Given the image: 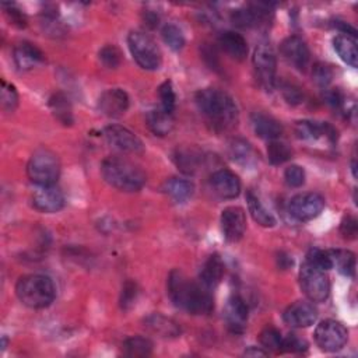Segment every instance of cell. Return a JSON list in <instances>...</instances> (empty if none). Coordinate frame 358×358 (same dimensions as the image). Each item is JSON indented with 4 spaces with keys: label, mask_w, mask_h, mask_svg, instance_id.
<instances>
[{
    "label": "cell",
    "mask_w": 358,
    "mask_h": 358,
    "mask_svg": "<svg viewBox=\"0 0 358 358\" xmlns=\"http://www.w3.org/2000/svg\"><path fill=\"white\" fill-rule=\"evenodd\" d=\"M13 56H14L15 66L20 70H31L36 64H39L43 59L42 52L34 43L27 41H22L15 45Z\"/></svg>",
    "instance_id": "obj_24"
},
{
    "label": "cell",
    "mask_w": 358,
    "mask_h": 358,
    "mask_svg": "<svg viewBox=\"0 0 358 358\" xmlns=\"http://www.w3.org/2000/svg\"><path fill=\"white\" fill-rule=\"evenodd\" d=\"M313 336L316 344L323 351L334 352L344 347L348 338V331L343 323L333 319H326L316 326Z\"/></svg>",
    "instance_id": "obj_9"
},
{
    "label": "cell",
    "mask_w": 358,
    "mask_h": 358,
    "mask_svg": "<svg viewBox=\"0 0 358 358\" xmlns=\"http://www.w3.org/2000/svg\"><path fill=\"white\" fill-rule=\"evenodd\" d=\"M98 108L108 117H119L129 108V96L120 88L106 90L98 99Z\"/></svg>",
    "instance_id": "obj_19"
},
{
    "label": "cell",
    "mask_w": 358,
    "mask_h": 358,
    "mask_svg": "<svg viewBox=\"0 0 358 358\" xmlns=\"http://www.w3.org/2000/svg\"><path fill=\"white\" fill-rule=\"evenodd\" d=\"M210 186L221 199H235L241 192L239 178L228 169H218L213 172L210 176Z\"/></svg>",
    "instance_id": "obj_17"
},
{
    "label": "cell",
    "mask_w": 358,
    "mask_h": 358,
    "mask_svg": "<svg viewBox=\"0 0 358 358\" xmlns=\"http://www.w3.org/2000/svg\"><path fill=\"white\" fill-rule=\"evenodd\" d=\"M327 252L331 260V267H336L340 274L345 277H352L355 274V255L351 250L333 249Z\"/></svg>",
    "instance_id": "obj_32"
},
{
    "label": "cell",
    "mask_w": 358,
    "mask_h": 358,
    "mask_svg": "<svg viewBox=\"0 0 358 358\" xmlns=\"http://www.w3.org/2000/svg\"><path fill=\"white\" fill-rule=\"evenodd\" d=\"M123 354L127 357H148L152 352V343L147 337L131 336L123 341Z\"/></svg>",
    "instance_id": "obj_33"
},
{
    "label": "cell",
    "mask_w": 358,
    "mask_h": 358,
    "mask_svg": "<svg viewBox=\"0 0 358 358\" xmlns=\"http://www.w3.org/2000/svg\"><path fill=\"white\" fill-rule=\"evenodd\" d=\"M340 232H341L343 238H345V239H355L357 234H358V224H357L355 217L345 215L341 221Z\"/></svg>",
    "instance_id": "obj_47"
},
{
    "label": "cell",
    "mask_w": 358,
    "mask_h": 358,
    "mask_svg": "<svg viewBox=\"0 0 358 358\" xmlns=\"http://www.w3.org/2000/svg\"><path fill=\"white\" fill-rule=\"evenodd\" d=\"M6 13H7V15L10 17V21H11L14 25H17V27H20V28L25 27L27 20H25V15L22 14V11H20L18 8H15V7H13V6L10 4V8H8Z\"/></svg>",
    "instance_id": "obj_48"
},
{
    "label": "cell",
    "mask_w": 358,
    "mask_h": 358,
    "mask_svg": "<svg viewBox=\"0 0 358 358\" xmlns=\"http://www.w3.org/2000/svg\"><path fill=\"white\" fill-rule=\"evenodd\" d=\"M196 103L213 130L221 133L236 126L238 108L227 92L218 88H203L196 94Z\"/></svg>",
    "instance_id": "obj_2"
},
{
    "label": "cell",
    "mask_w": 358,
    "mask_h": 358,
    "mask_svg": "<svg viewBox=\"0 0 358 358\" xmlns=\"http://www.w3.org/2000/svg\"><path fill=\"white\" fill-rule=\"evenodd\" d=\"M105 138L106 141L116 150L122 152H130V154H138L143 152L144 145L143 141L127 127H123L120 124H110L105 127Z\"/></svg>",
    "instance_id": "obj_12"
},
{
    "label": "cell",
    "mask_w": 358,
    "mask_h": 358,
    "mask_svg": "<svg viewBox=\"0 0 358 358\" xmlns=\"http://www.w3.org/2000/svg\"><path fill=\"white\" fill-rule=\"evenodd\" d=\"M173 113L164 110L161 106L148 110L145 116V123L148 129L157 136H166L173 129Z\"/></svg>",
    "instance_id": "obj_27"
},
{
    "label": "cell",
    "mask_w": 358,
    "mask_h": 358,
    "mask_svg": "<svg viewBox=\"0 0 358 358\" xmlns=\"http://www.w3.org/2000/svg\"><path fill=\"white\" fill-rule=\"evenodd\" d=\"M27 175L29 180L38 186L55 185L60 175V162L57 155L48 150H36L27 165Z\"/></svg>",
    "instance_id": "obj_5"
},
{
    "label": "cell",
    "mask_w": 358,
    "mask_h": 358,
    "mask_svg": "<svg viewBox=\"0 0 358 358\" xmlns=\"http://www.w3.org/2000/svg\"><path fill=\"white\" fill-rule=\"evenodd\" d=\"M284 59L298 70H305L309 64V49L299 36H288L280 46Z\"/></svg>",
    "instance_id": "obj_15"
},
{
    "label": "cell",
    "mask_w": 358,
    "mask_h": 358,
    "mask_svg": "<svg viewBox=\"0 0 358 358\" xmlns=\"http://www.w3.org/2000/svg\"><path fill=\"white\" fill-rule=\"evenodd\" d=\"M158 95L161 99V108L169 113H173L176 105V95L171 81H165L158 88Z\"/></svg>",
    "instance_id": "obj_38"
},
{
    "label": "cell",
    "mask_w": 358,
    "mask_h": 358,
    "mask_svg": "<svg viewBox=\"0 0 358 358\" xmlns=\"http://www.w3.org/2000/svg\"><path fill=\"white\" fill-rule=\"evenodd\" d=\"M324 208V199L317 193H301L289 200L288 211L298 221H310Z\"/></svg>",
    "instance_id": "obj_10"
},
{
    "label": "cell",
    "mask_w": 358,
    "mask_h": 358,
    "mask_svg": "<svg viewBox=\"0 0 358 358\" xmlns=\"http://www.w3.org/2000/svg\"><path fill=\"white\" fill-rule=\"evenodd\" d=\"M312 77L317 85L327 87L333 78V71L327 64L316 63L312 69Z\"/></svg>",
    "instance_id": "obj_44"
},
{
    "label": "cell",
    "mask_w": 358,
    "mask_h": 358,
    "mask_svg": "<svg viewBox=\"0 0 358 358\" xmlns=\"http://www.w3.org/2000/svg\"><path fill=\"white\" fill-rule=\"evenodd\" d=\"M333 48L340 56V59L350 64L351 67H357L358 64V50H357V41L354 36L338 34L333 38Z\"/></svg>",
    "instance_id": "obj_28"
},
{
    "label": "cell",
    "mask_w": 358,
    "mask_h": 358,
    "mask_svg": "<svg viewBox=\"0 0 358 358\" xmlns=\"http://www.w3.org/2000/svg\"><path fill=\"white\" fill-rule=\"evenodd\" d=\"M229 158L242 168L252 169L257 165V154L253 147L243 138H234L228 144Z\"/></svg>",
    "instance_id": "obj_21"
},
{
    "label": "cell",
    "mask_w": 358,
    "mask_h": 358,
    "mask_svg": "<svg viewBox=\"0 0 358 358\" xmlns=\"http://www.w3.org/2000/svg\"><path fill=\"white\" fill-rule=\"evenodd\" d=\"M284 322L292 327H309L317 319L316 308L305 301H296L284 310Z\"/></svg>",
    "instance_id": "obj_18"
},
{
    "label": "cell",
    "mask_w": 358,
    "mask_h": 358,
    "mask_svg": "<svg viewBox=\"0 0 358 358\" xmlns=\"http://www.w3.org/2000/svg\"><path fill=\"white\" fill-rule=\"evenodd\" d=\"M99 62L106 69H116L122 62V55L116 46L106 45L99 50Z\"/></svg>",
    "instance_id": "obj_39"
},
{
    "label": "cell",
    "mask_w": 358,
    "mask_h": 358,
    "mask_svg": "<svg viewBox=\"0 0 358 358\" xmlns=\"http://www.w3.org/2000/svg\"><path fill=\"white\" fill-rule=\"evenodd\" d=\"M245 357H267L268 351H264L262 348H256V347H250L243 352Z\"/></svg>",
    "instance_id": "obj_49"
},
{
    "label": "cell",
    "mask_w": 358,
    "mask_h": 358,
    "mask_svg": "<svg viewBox=\"0 0 358 358\" xmlns=\"http://www.w3.org/2000/svg\"><path fill=\"white\" fill-rule=\"evenodd\" d=\"M144 326L154 334L165 338L178 337L180 334V326L173 319L162 313H151L144 319Z\"/></svg>",
    "instance_id": "obj_22"
},
{
    "label": "cell",
    "mask_w": 358,
    "mask_h": 358,
    "mask_svg": "<svg viewBox=\"0 0 358 358\" xmlns=\"http://www.w3.org/2000/svg\"><path fill=\"white\" fill-rule=\"evenodd\" d=\"M295 134L298 138L305 141H315L319 138H327L330 143H334L337 138V131L327 122H315V120H299L295 124Z\"/></svg>",
    "instance_id": "obj_16"
},
{
    "label": "cell",
    "mask_w": 358,
    "mask_h": 358,
    "mask_svg": "<svg viewBox=\"0 0 358 358\" xmlns=\"http://www.w3.org/2000/svg\"><path fill=\"white\" fill-rule=\"evenodd\" d=\"M18 105V94L14 85L1 81V108L7 112H13Z\"/></svg>",
    "instance_id": "obj_40"
},
{
    "label": "cell",
    "mask_w": 358,
    "mask_h": 358,
    "mask_svg": "<svg viewBox=\"0 0 358 358\" xmlns=\"http://www.w3.org/2000/svg\"><path fill=\"white\" fill-rule=\"evenodd\" d=\"M101 173L112 187L122 192H138L147 180L138 165L120 157L105 158L101 164Z\"/></svg>",
    "instance_id": "obj_3"
},
{
    "label": "cell",
    "mask_w": 358,
    "mask_h": 358,
    "mask_svg": "<svg viewBox=\"0 0 358 358\" xmlns=\"http://www.w3.org/2000/svg\"><path fill=\"white\" fill-rule=\"evenodd\" d=\"M15 294L21 303L32 309L49 306L56 295L53 281L43 274L22 275L15 285Z\"/></svg>",
    "instance_id": "obj_4"
},
{
    "label": "cell",
    "mask_w": 358,
    "mask_h": 358,
    "mask_svg": "<svg viewBox=\"0 0 358 358\" xmlns=\"http://www.w3.org/2000/svg\"><path fill=\"white\" fill-rule=\"evenodd\" d=\"M162 39L172 50H180L185 46L183 32L173 24H166L162 28Z\"/></svg>",
    "instance_id": "obj_36"
},
{
    "label": "cell",
    "mask_w": 358,
    "mask_h": 358,
    "mask_svg": "<svg viewBox=\"0 0 358 358\" xmlns=\"http://www.w3.org/2000/svg\"><path fill=\"white\" fill-rule=\"evenodd\" d=\"M260 343L263 345V348H266L267 351H275V352H281V344H282V336L281 333L275 329V327H266L262 333H260Z\"/></svg>",
    "instance_id": "obj_37"
},
{
    "label": "cell",
    "mask_w": 358,
    "mask_h": 358,
    "mask_svg": "<svg viewBox=\"0 0 358 358\" xmlns=\"http://www.w3.org/2000/svg\"><path fill=\"white\" fill-rule=\"evenodd\" d=\"M246 201H248V208L252 215V218L262 227L270 228L275 225V218L274 215L266 208V206L260 201V199L253 193L248 192L246 194Z\"/></svg>",
    "instance_id": "obj_31"
},
{
    "label": "cell",
    "mask_w": 358,
    "mask_h": 358,
    "mask_svg": "<svg viewBox=\"0 0 358 358\" xmlns=\"http://www.w3.org/2000/svg\"><path fill=\"white\" fill-rule=\"evenodd\" d=\"M173 161L182 172L192 175L200 168V165L203 162V155H201V152H199L197 150H194L192 147L190 148L182 147L175 151Z\"/></svg>",
    "instance_id": "obj_29"
},
{
    "label": "cell",
    "mask_w": 358,
    "mask_h": 358,
    "mask_svg": "<svg viewBox=\"0 0 358 358\" xmlns=\"http://www.w3.org/2000/svg\"><path fill=\"white\" fill-rule=\"evenodd\" d=\"M250 122H252V127H253L255 133L260 138L271 141V140H277L282 133L281 123L270 115L256 112L252 115Z\"/></svg>",
    "instance_id": "obj_23"
},
{
    "label": "cell",
    "mask_w": 358,
    "mask_h": 358,
    "mask_svg": "<svg viewBox=\"0 0 358 358\" xmlns=\"http://www.w3.org/2000/svg\"><path fill=\"white\" fill-rule=\"evenodd\" d=\"M281 94H282L284 99L291 105H298L303 99V94L301 92V90L296 85L289 84V83H284L281 85Z\"/></svg>",
    "instance_id": "obj_46"
},
{
    "label": "cell",
    "mask_w": 358,
    "mask_h": 358,
    "mask_svg": "<svg viewBox=\"0 0 358 358\" xmlns=\"http://www.w3.org/2000/svg\"><path fill=\"white\" fill-rule=\"evenodd\" d=\"M168 295L175 306L192 315H207L214 309V299L210 289L190 281L178 268L169 273Z\"/></svg>",
    "instance_id": "obj_1"
},
{
    "label": "cell",
    "mask_w": 358,
    "mask_h": 358,
    "mask_svg": "<svg viewBox=\"0 0 358 358\" xmlns=\"http://www.w3.org/2000/svg\"><path fill=\"white\" fill-rule=\"evenodd\" d=\"M246 229V215L243 208L231 206L222 210L221 231L228 242H238Z\"/></svg>",
    "instance_id": "obj_13"
},
{
    "label": "cell",
    "mask_w": 358,
    "mask_h": 358,
    "mask_svg": "<svg viewBox=\"0 0 358 358\" xmlns=\"http://www.w3.org/2000/svg\"><path fill=\"white\" fill-rule=\"evenodd\" d=\"M165 193L176 203H185L189 200L194 192V185L182 178H171L164 185Z\"/></svg>",
    "instance_id": "obj_30"
},
{
    "label": "cell",
    "mask_w": 358,
    "mask_h": 358,
    "mask_svg": "<svg viewBox=\"0 0 358 358\" xmlns=\"http://www.w3.org/2000/svg\"><path fill=\"white\" fill-rule=\"evenodd\" d=\"M222 275H224L222 259L218 255L208 256L200 270V275H199L200 284L211 291L221 282Z\"/></svg>",
    "instance_id": "obj_25"
},
{
    "label": "cell",
    "mask_w": 358,
    "mask_h": 358,
    "mask_svg": "<svg viewBox=\"0 0 358 358\" xmlns=\"http://www.w3.org/2000/svg\"><path fill=\"white\" fill-rule=\"evenodd\" d=\"M308 263H310L312 266L317 267V268H322V270H329L331 268V260H330V256H329V252L327 250H322V249H317V248H313L308 252L306 255V260Z\"/></svg>",
    "instance_id": "obj_41"
},
{
    "label": "cell",
    "mask_w": 358,
    "mask_h": 358,
    "mask_svg": "<svg viewBox=\"0 0 358 358\" xmlns=\"http://www.w3.org/2000/svg\"><path fill=\"white\" fill-rule=\"evenodd\" d=\"M291 148L285 144V143H281L278 140H271L268 141V145H267V157H268V161L273 164V165H280V164H284L285 161H288L291 158Z\"/></svg>",
    "instance_id": "obj_35"
},
{
    "label": "cell",
    "mask_w": 358,
    "mask_h": 358,
    "mask_svg": "<svg viewBox=\"0 0 358 358\" xmlns=\"http://www.w3.org/2000/svg\"><path fill=\"white\" fill-rule=\"evenodd\" d=\"M271 8L266 3H250L246 7L236 8L231 14V21L238 28H253L267 24Z\"/></svg>",
    "instance_id": "obj_11"
},
{
    "label": "cell",
    "mask_w": 358,
    "mask_h": 358,
    "mask_svg": "<svg viewBox=\"0 0 358 358\" xmlns=\"http://www.w3.org/2000/svg\"><path fill=\"white\" fill-rule=\"evenodd\" d=\"M49 106H50L52 113L60 123H63V124L73 123V115H71V108H70L69 99L62 92H57L50 96Z\"/></svg>",
    "instance_id": "obj_34"
},
{
    "label": "cell",
    "mask_w": 358,
    "mask_h": 358,
    "mask_svg": "<svg viewBox=\"0 0 358 358\" xmlns=\"http://www.w3.org/2000/svg\"><path fill=\"white\" fill-rule=\"evenodd\" d=\"M248 312H249L248 305L241 296L238 295L231 296L227 301V305L224 309V317L228 329L234 333H242L246 327Z\"/></svg>",
    "instance_id": "obj_20"
},
{
    "label": "cell",
    "mask_w": 358,
    "mask_h": 358,
    "mask_svg": "<svg viewBox=\"0 0 358 358\" xmlns=\"http://www.w3.org/2000/svg\"><path fill=\"white\" fill-rule=\"evenodd\" d=\"M308 347L306 341L299 338L295 334H289L287 337H282V344H281V352H302Z\"/></svg>",
    "instance_id": "obj_45"
},
{
    "label": "cell",
    "mask_w": 358,
    "mask_h": 358,
    "mask_svg": "<svg viewBox=\"0 0 358 358\" xmlns=\"http://www.w3.org/2000/svg\"><path fill=\"white\" fill-rule=\"evenodd\" d=\"M284 180L291 187H299L305 182V171L299 165H289L284 171Z\"/></svg>",
    "instance_id": "obj_42"
},
{
    "label": "cell",
    "mask_w": 358,
    "mask_h": 358,
    "mask_svg": "<svg viewBox=\"0 0 358 358\" xmlns=\"http://www.w3.org/2000/svg\"><path fill=\"white\" fill-rule=\"evenodd\" d=\"M299 284L312 302H324L330 294V281L324 270L305 262L299 270Z\"/></svg>",
    "instance_id": "obj_7"
},
{
    "label": "cell",
    "mask_w": 358,
    "mask_h": 358,
    "mask_svg": "<svg viewBox=\"0 0 358 358\" xmlns=\"http://www.w3.org/2000/svg\"><path fill=\"white\" fill-rule=\"evenodd\" d=\"M137 285L136 282L127 280L124 284H123V288H122V294H120V306L122 309L127 310L129 308L133 306L136 298H137Z\"/></svg>",
    "instance_id": "obj_43"
},
{
    "label": "cell",
    "mask_w": 358,
    "mask_h": 358,
    "mask_svg": "<svg viewBox=\"0 0 358 358\" xmlns=\"http://www.w3.org/2000/svg\"><path fill=\"white\" fill-rule=\"evenodd\" d=\"M127 45L136 63L144 70H157L162 63V55L154 39L143 31H131Z\"/></svg>",
    "instance_id": "obj_6"
},
{
    "label": "cell",
    "mask_w": 358,
    "mask_h": 358,
    "mask_svg": "<svg viewBox=\"0 0 358 358\" xmlns=\"http://www.w3.org/2000/svg\"><path fill=\"white\" fill-rule=\"evenodd\" d=\"M252 62L259 84L264 90L271 91L275 84L277 70V59L273 48L268 43H259L253 52Z\"/></svg>",
    "instance_id": "obj_8"
},
{
    "label": "cell",
    "mask_w": 358,
    "mask_h": 358,
    "mask_svg": "<svg viewBox=\"0 0 358 358\" xmlns=\"http://www.w3.org/2000/svg\"><path fill=\"white\" fill-rule=\"evenodd\" d=\"M218 43L221 49L235 60H243L248 56V42L246 39L234 31H225L218 36Z\"/></svg>",
    "instance_id": "obj_26"
},
{
    "label": "cell",
    "mask_w": 358,
    "mask_h": 358,
    "mask_svg": "<svg viewBox=\"0 0 358 358\" xmlns=\"http://www.w3.org/2000/svg\"><path fill=\"white\" fill-rule=\"evenodd\" d=\"M32 206L41 213H57L64 207V194L55 186H38L32 194Z\"/></svg>",
    "instance_id": "obj_14"
}]
</instances>
